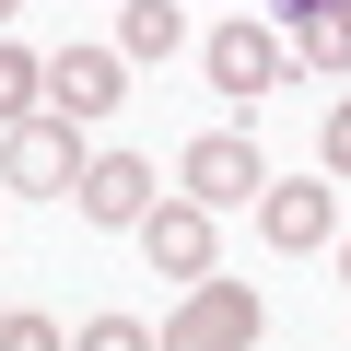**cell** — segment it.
<instances>
[{
    "instance_id": "10",
    "label": "cell",
    "mask_w": 351,
    "mask_h": 351,
    "mask_svg": "<svg viewBox=\"0 0 351 351\" xmlns=\"http://www.w3.org/2000/svg\"><path fill=\"white\" fill-rule=\"evenodd\" d=\"M36 106H47V59L36 47H0V129H24Z\"/></svg>"
},
{
    "instance_id": "17",
    "label": "cell",
    "mask_w": 351,
    "mask_h": 351,
    "mask_svg": "<svg viewBox=\"0 0 351 351\" xmlns=\"http://www.w3.org/2000/svg\"><path fill=\"white\" fill-rule=\"evenodd\" d=\"M339 281H351V246H339Z\"/></svg>"
},
{
    "instance_id": "3",
    "label": "cell",
    "mask_w": 351,
    "mask_h": 351,
    "mask_svg": "<svg viewBox=\"0 0 351 351\" xmlns=\"http://www.w3.org/2000/svg\"><path fill=\"white\" fill-rule=\"evenodd\" d=\"M152 351H258V281H188Z\"/></svg>"
},
{
    "instance_id": "18",
    "label": "cell",
    "mask_w": 351,
    "mask_h": 351,
    "mask_svg": "<svg viewBox=\"0 0 351 351\" xmlns=\"http://www.w3.org/2000/svg\"><path fill=\"white\" fill-rule=\"evenodd\" d=\"M339 12H351V0H339Z\"/></svg>"
},
{
    "instance_id": "8",
    "label": "cell",
    "mask_w": 351,
    "mask_h": 351,
    "mask_svg": "<svg viewBox=\"0 0 351 351\" xmlns=\"http://www.w3.org/2000/svg\"><path fill=\"white\" fill-rule=\"evenodd\" d=\"M71 199H82V223H129V234H141V211H152V164H141V152H94Z\"/></svg>"
},
{
    "instance_id": "5",
    "label": "cell",
    "mask_w": 351,
    "mask_h": 351,
    "mask_svg": "<svg viewBox=\"0 0 351 351\" xmlns=\"http://www.w3.org/2000/svg\"><path fill=\"white\" fill-rule=\"evenodd\" d=\"M47 106H59L71 129L117 117V106H129V59H117V47H59V59H47Z\"/></svg>"
},
{
    "instance_id": "4",
    "label": "cell",
    "mask_w": 351,
    "mask_h": 351,
    "mask_svg": "<svg viewBox=\"0 0 351 351\" xmlns=\"http://www.w3.org/2000/svg\"><path fill=\"white\" fill-rule=\"evenodd\" d=\"M199 59H211V94H223V106H258V94L293 71V47H281L269 24H211V47H199Z\"/></svg>"
},
{
    "instance_id": "12",
    "label": "cell",
    "mask_w": 351,
    "mask_h": 351,
    "mask_svg": "<svg viewBox=\"0 0 351 351\" xmlns=\"http://www.w3.org/2000/svg\"><path fill=\"white\" fill-rule=\"evenodd\" d=\"M71 351H152V328H141V316H82Z\"/></svg>"
},
{
    "instance_id": "7",
    "label": "cell",
    "mask_w": 351,
    "mask_h": 351,
    "mask_svg": "<svg viewBox=\"0 0 351 351\" xmlns=\"http://www.w3.org/2000/svg\"><path fill=\"white\" fill-rule=\"evenodd\" d=\"M258 234H269L281 258H316V246L339 234V199H328V188H293V176H269V188H258Z\"/></svg>"
},
{
    "instance_id": "2",
    "label": "cell",
    "mask_w": 351,
    "mask_h": 351,
    "mask_svg": "<svg viewBox=\"0 0 351 351\" xmlns=\"http://www.w3.org/2000/svg\"><path fill=\"white\" fill-rule=\"evenodd\" d=\"M176 188H188L199 211H258L269 164H258V141H246V129H199L188 152H176Z\"/></svg>"
},
{
    "instance_id": "9",
    "label": "cell",
    "mask_w": 351,
    "mask_h": 351,
    "mask_svg": "<svg viewBox=\"0 0 351 351\" xmlns=\"http://www.w3.org/2000/svg\"><path fill=\"white\" fill-rule=\"evenodd\" d=\"M188 47V12H176V0H129L117 12V59H176Z\"/></svg>"
},
{
    "instance_id": "14",
    "label": "cell",
    "mask_w": 351,
    "mask_h": 351,
    "mask_svg": "<svg viewBox=\"0 0 351 351\" xmlns=\"http://www.w3.org/2000/svg\"><path fill=\"white\" fill-rule=\"evenodd\" d=\"M316 152H328V164H339V176H351V94H339V106H328V117H316Z\"/></svg>"
},
{
    "instance_id": "6",
    "label": "cell",
    "mask_w": 351,
    "mask_h": 351,
    "mask_svg": "<svg viewBox=\"0 0 351 351\" xmlns=\"http://www.w3.org/2000/svg\"><path fill=\"white\" fill-rule=\"evenodd\" d=\"M141 258H152V281H211V211L199 199H152L141 211Z\"/></svg>"
},
{
    "instance_id": "1",
    "label": "cell",
    "mask_w": 351,
    "mask_h": 351,
    "mask_svg": "<svg viewBox=\"0 0 351 351\" xmlns=\"http://www.w3.org/2000/svg\"><path fill=\"white\" fill-rule=\"evenodd\" d=\"M82 129L71 117H24V129H0V188H24V199H71L82 188Z\"/></svg>"
},
{
    "instance_id": "13",
    "label": "cell",
    "mask_w": 351,
    "mask_h": 351,
    "mask_svg": "<svg viewBox=\"0 0 351 351\" xmlns=\"http://www.w3.org/2000/svg\"><path fill=\"white\" fill-rule=\"evenodd\" d=\"M0 351H71L59 316H0Z\"/></svg>"
},
{
    "instance_id": "16",
    "label": "cell",
    "mask_w": 351,
    "mask_h": 351,
    "mask_svg": "<svg viewBox=\"0 0 351 351\" xmlns=\"http://www.w3.org/2000/svg\"><path fill=\"white\" fill-rule=\"evenodd\" d=\"M12 12H24V0H0V24H12Z\"/></svg>"
},
{
    "instance_id": "11",
    "label": "cell",
    "mask_w": 351,
    "mask_h": 351,
    "mask_svg": "<svg viewBox=\"0 0 351 351\" xmlns=\"http://www.w3.org/2000/svg\"><path fill=\"white\" fill-rule=\"evenodd\" d=\"M293 47L316 71H351V12H339V0H328V12H293Z\"/></svg>"
},
{
    "instance_id": "15",
    "label": "cell",
    "mask_w": 351,
    "mask_h": 351,
    "mask_svg": "<svg viewBox=\"0 0 351 351\" xmlns=\"http://www.w3.org/2000/svg\"><path fill=\"white\" fill-rule=\"evenodd\" d=\"M281 12H328V0H281Z\"/></svg>"
}]
</instances>
